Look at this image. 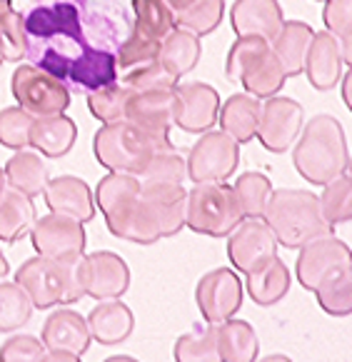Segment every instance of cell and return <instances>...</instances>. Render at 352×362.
I'll return each instance as SVG.
<instances>
[{"label": "cell", "instance_id": "cell-28", "mask_svg": "<svg viewBox=\"0 0 352 362\" xmlns=\"http://www.w3.org/2000/svg\"><path fill=\"white\" fill-rule=\"evenodd\" d=\"M257 117H260V98L250 93H235L225 100V105H220L218 123L223 133L242 145L255 138Z\"/></svg>", "mask_w": 352, "mask_h": 362}, {"label": "cell", "instance_id": "cell-12", "mask_svg": "<svg viewBox=\"0 0 352 362\" xmlns=\"http://www.w3.org/2000/svg\"><path fill=\"white\" fill-rule=\"evenodd\" d=\"M352 267V252L350 245L332 235H322L305 243L300 247L298 257V280L305 290H315L320 283H325L327 277H332L335 272Z\"/></svg>", "mask_w": 352, "mask_h": 362}, {"label": "cell", "instance_id": "cell-4", "mask_svg": "<svg viewBox=\"0 0 352 362\" xmlns=\"http://www.w3.org/2000/svg\"><path fill=\"white\" fill-rule=\"evenodd\" d=\"M262 220L270 225L278 245L290 250H300L310 240L335 233V225L327 223L322 215L320 197L315 192L295 190V187L272 190Z\"/></svg>", "mask_w": 352, "mask_h": 362}, {"label": "cell", "instance_id": "cell-25", "mask_svg": "<svg viewBox=\"0 0 352 362\" xmlns=\"http://www.w3.org/2000/svg\"><path fill=\"white\" fill-rule=\"evenodd\" d=\"M312 35H315V30L307 23L285 21L280 33L270 40V50L283 68L285 78H295L305 70V58H307Z\"/></svg>", "mask_w": 352, "mask_h": 362}, {"label": "cell", "instance_id": "cell-52", "mask_svg": "<svg viewBox=\"0 0 352 362\" xmlns=\"http://www.w3.org/2000/svg\"><path fill=\"white\" fill-rule=\"evenodd\" d=\"M3 187H6V170L0 168V190H3Z\"/></svg>", "mask_w": 352, "mask_h": 362}, {"label": "cell", "instance_id": "cell-8", "mask_svg": "<svg viewBox=\"0 0 352 362\" xmlns=\"http://www.w3.org/2000/svg\"><path fill=\"white\" fill-rule=\"evenodd\" d=\"M242 220V210L233 185L225 182H195L187 192L185 203V225L192 233L208 238H225Z\"/></svg>", "mask_w": 352, "mask_h": 362}, {"label": "cell", "instance_id": "cell-39", "mask_svg": "<svg viewBox=\"0 0 352 362\" xmlns=\"http://www.w3.org/2000/svg\"><path fill=\"white\" fill-rule=\"evenodd\" d=\"M320 197V208L322 215L330 225L350 223L352 220V180L350 173H342V175L332 177L327 185H322Z\"/></svg>", "mask_w": 352, "mask_h": 362}, {"label": "cell", "instance_id": "cell-16", "mask_svg": "<svg viewBox=\"0 0 352 362\" xmlns=\"http://www.w3.org/2000/svg\"><path fill=\"white\" fill-rule=\"evenodd\" d=\"M175 125L185 133H208L218 123L220 95L208 83H177Z\"/></svg>", "mask_w": 352, "mask_h": 362}, {"label": "cell", "instance_id": "cell-18", "mask_svg": "<svg viewBox=\"0 0 352 362\" xmlns=\"http://www.w3.org/2000/svg\"><path fill=\"white\" fill-rule=\"evenodd\" d=\"M125 120L143 128L158 140H170V128L175 125V90H130V100L125 105Z\"/></svg>", "mask_w": 352, "mask_h": 362}, {"label": "cell", "instance_id": "cell-1", "mask_svg": "<svg viewBox=\"0 0 352 362\" xmlns=\"http://www.w3.org/2000/svg\"><path fill=\"white\" fill-rule=\"evenodd\" d=\"M123 40L115 21L83 16L73 0L37 6L25 16V58L68 90L93 93L115 83Z\"/></svg>", "mask_w": 352, "mask_h": 362}, {"label": "cell", "instance_id": "cell-31", "mask_svg": "<svg viewBox=\"0 0 352 362\" xmlns=\"http://www.w3.org/2000/svg\"><path fill=\"white\" fill-rule=\"evenodd\" d=\"M245 277L247 295L260 308H270V305L280 303L290 290V270L278 255L267 260L262 267H257V270L247 272Z\"/></svg>", "mask_w": 352, "mask_h": 362}, {"label": "cell", "instance_id": "cell-26", "mask_svg": "<svg viewBox=\"0 0 352 362\" xmlns=\"http://www.w3.org/2000/svg\"><path fill=\"white\" fill-rule=\"evenodd\" d=\"M88 327H90L93 340L100 345H120L133 335V310L117 298L100 300V305H95L88 315Z\"/></svg>", "mask_w": 352, "mask_h": 362}, {"label": "cell", "instance_id": "cell-23", "mask_svg": "<svg viewBox=\"0 0 352 362\" xmlns=\"http://www.w3.org/2000/svg\"><path fill=\"white\" fill-rule=\"evenodd\" d=\"M140 192L153 208L163 238H172L185 228V203L187 192L175 182H140Z\"/></svg>", "mask_w": 352, "mask_h": 362}, {"label": "cell", "instance_id": "cell-7", "mask_svg": "<svg viewBox=\"0 0 352 362\" xmlns=\"http://www.w3.org/2000/svg\"><path fill=\"white\" fill-rule=\"evenodd\" d=\"M225 75L230 83H240L245 93L255 98L278 95L285 86V73L270 50V43L262 37H240L235 40L225 58Z\"/></svg>", "mask_w": 352, "mask_h": 362}, {"label": "cell", "instance_id": "cell-17", "mask_svg": "<svg viewBox=\"0 0 352 362\" xmlns=\"http://www.w3.org/2000/svg\"><path fill=\"white\" fill-rule=\"evenodd\" d=\"M30 240L37 255L60 257L68 252L86 250V225L81 220L68 218L60 213H48L45 218L35 220L30 228Z\"/></svg>", "mask_w": 352, "mask_h": 362}, {"label": "cell", "instance_id": "cell-27", "mask_svg": "<svg viewBox=\"0 0 352 362\" xmlns=\"http://www.w3.org/2000/svg\"><path fill=\"white\" fill-rule=\"evenodd\" d=\"M75 138H78V125L65 112L40 115L33 120L30 148L43 153L45 158H63L75 145Z\"/></svg>", "mask_w": 352, "mask_h": 362}, {"label": "cell", "instance_id": "cell-13", "mask_svg": "<svg viewBox=\"0 0 352 362\" xmlns=\"http://www.w3.org/2000/svg\"><path fill=\"white\" fill-rule=\"evenodd\" d=\"M278 255V240L262 218H242L228 238V257L237 272H252Z\"/></svg>", "mask_w": 352, "mask_h": 362}, {"label": "cell", "instance_id": "cell-10", "mask_svg": "<svg viewBox=\"0 0 352 362\" xmlns=\"http://www.w3.org/2000/svg\"><path fill=\"white\" fill-rule=\"evenodd\" d=\"M13 98L23 110H28L33 117L55 115L65 112L70 107V90L58 78L48 75L45 70L25 63L13 73Z\"/></svg>", "mask_w": 352, "mask_h": 362}, {"label": "cell", "instance_id": "cell-20", "mask_svg": "<svg viewBox=\"0 0 352 362\" xmlns=\"http://www.w3.org/2000/svg\"><path fill=\"white\" fill-rule=\"evenodd\" d=\"M230 23L237 37H262L270 43L285 23L278 0H235L230 8Z\"/></svg>", "mask_w": 352, "mask_h": 362}, {"label": "cell", "instance_id": "cell-9", "mask_svg": "<svg viewBox=\"0 0 352 362\" xmlns=\"http://www.w3.org/2000/svg\"><path fill=\"white\" fill-rule=\"evenodd\" d=\"M187 180L192 182H223L240 163V143H235L223 130H208L190 148L185 158Z\"/></svg>", "mask_w": 352, "mask_h": 362}, {"label": "cell", "instance_id": "cell-29", "mask_svg": "<svg viewBox=\"0 0 352 362\" xmlns=\"http://www.w3.org/2000/svg\"><path fill=\"white\" fill-rule=\"evenodd\" d=\"M35 220L37 213L33 197L11 185L0 190V240L3 243H8V245L18 243L23 235L30 233Z\"/></svg>", "mask_w": 352, "mask_h": 362}, {"label": "cell", "instance_id": "cell-40", "mask_svg": "<svg viewBox=\"0 0 352 362\" xmlns=\"http://www.w3.org/2000/svg\"><path fill=\"white\" fill-rule=\"evenodd\" d=\"M33 300L18 283H0V332L23 327L33 315Z\"/></svg>", "mask_w": 352, "mask_h": 362}, {"label": "cell", "instance_id": "cell-46", "mask_svg": "<svg viewBox=\"0 0 352 362\" xmlns=\"http://www.w3.org/2000/svg\"><path fill=\"white\" fill-rule=\"evenodd\" d=\"M123 83L128 90L133 93H143V90H165V88H175L177 80L163 68L158 60L148 65H140V68H133L128 73H123V78H117Z\"/></svg>", "mask_w": 352, "mask_h": 362}, {"label": "cell", "instance_id": "cell-15", "mask_svg": "<svg viewBox=\"0 0 352 362\" xmlns=\"http://www.w3.org/2000/svg\"><path fill=\"white\" fill-rule=\"evenodd\" d=\"M88 320L75 310H55L43 325V345L50 360H78L90 347Z\"/></svg>", "mask_w": 352, "mask_h": 362}, {"label": "cell", "instance_id": "cell-47", "mask_svg": "<svg viewBox=\"0 0 352 362\" xmlns=\"http://www.w3.org/2000/svg\"><path fill=\"white\" fill-rule=\"evenodd\" d=\"M0 360L16 362V360H50L43 340L33 335H13L0 347Z\"/></svg>", "mask_w": 352, "mask_h": 362}, {"label": "cell", "instance_id": "cell-49", "mask_svg": "<svg viewBox=\"0 0 352 362\" xmlns=\"http://www.w3.org/2000/svg\"><path fill=\"white\" fill-rule=\"evenodd\" d=\"M163 3H165V6H168V8H170V11H172V16H175V13L185 11V8L190 6L192 0H163Z\"/></svg>", "mask_w": 352, "mask_h": 362}, {"label": "cell", "instance_id": "cell-51", "mask_svg": "<svg viewBox=\"0 0 352 362\" xmlns=\"http://www.w3.org/2000/svg\"><path fill=\"white\" fill-rule=\"evenodd\" d=\"M8 272H11V265H8L6 255H3V250H0V280H3V277H8Z\"/></svg>", "mask_w": 352, "mask_h": 362}, {"label": "cell", "instance_id": "cell-36", "mask_svg": "<svg viewBox=\"0 0 352 362\" xmlns=\"http://www.w3.org/2000/svg\"><path fill=\"white\" fill-rule=\"evenodd\" d=\"M317 305L332 317H347L352 313V267L335 272L325 283L317 285Z\"/></svg>", "mask_w": 352, "mask_h": 362}, {"label": "cell", "instance_id": "cell-30", "mask_svg": "<svg viewBox=\"0 0 352 362\" xmlns=\"http://www.w3.org/2000/svg\"><path fill=\"white\" fill-rule=\"evenodd\" d=\"M3 170H6V185L25 192L28 197L43 195L45 185H48V180H50L43 155L28 148L16 150V155L8 160Z\"/></svg>", "mask_w": 352, "mask_h": 362}, {"label": "cell", "instance_id": "cell-45", "mask_svg": "<svg viewBox=\"0 0 352 362\" xmlns=\"http://www.w3.org/2000/svg\"><path fill=\"white\" fill-rule=\"evenodd\" d=\"M0 53L6 63H18L25 58V16L16 8L0 18Z\"/></svg>", "mask_w": 352, "mask_h": 362}, {"label": "cell", "instance_id": "cell-24", "mask_svg": "<svg viewBox=\"0 0 352 362\" xmlns=\"http://www.w3.org/2000/svg\"><path fill=\"white\" fill-rule=\"evenodd\" d=\"M90 257V285L88 295L93 300H115L128 293L130 267L117 252L98 250Z\"/></svg>", "mask_w": 352, "mask_h": 362}, {"label": "cell", "instance_id": "cell-21", "mask_svg": "<svg viewBox=\"0 0 352 362\" xmlns=\"http://www.w3.org/2000/svg\"><path fill=\"white\" fill-rule=\"evenodd\" d=\"M347 68L342 48L337 37L327 30L312 35L307 58H305V73H307L310 86L317 90H332L342 80V70Z\"/></svg>", "mask_w": 352, "mask_h": 362}, {"label": "cell", "instance_id": "cell-38", "mask_svg": "<svg viewBox=\"0 0 352 362\" xmlns=\"http://www.w3.org/2000/svg\"><path fill=\"white\" fill-rule=\"evenodd\" d=\"M128 100H130V90L120 80L88 93V107H90V112L102 125L125 120V105H128Z\"/></svg>", "mask_w": 352, "mask_h": 362}, {"label": "cell", "instance_id": "cell-14", "mask_svg": "<svg viewBox=\"0 0 352 362\" xmlns=\"http://www.w3.org/2000/svg\"><path fill=\"white\" fill-rule=\"evenodd\" d=\"M195 300L205 322L220 325L233 317L242 305V280L230 267H218L200 277L195 288Z\"/></svg>", "mask_w": 352, "mask_h": 362}, {"label": "cell", "instance_id": "cell-5", "mask_svg": "<svg viewBox=\"0 0 352 362\" xmlns=\"http://www.w3.org/2000/svg\"><path fill=\"white\" fill-rule=\"evenodd\" d=\"M163 148H172V143L153 138L130 120L102 125L93 143L95 158L102 168H107L110 173H130V175H140L155 150Z\"/></svg>", "mask_w": 352, "mask_h": 362}, {"label": "cell", "instance_id": "cell-34", "mask_svg": "<svg viewBox=\"0 0 352 362\" xmlns=\"http://www.w3.org/2000/svg\"><path fill=\"white\" fill-rule=\"evenodd\" d=\"M58 262L60 280H63V298L60 305H73L88 295L90 285V257L86 252H68V255L53 257Z\"/></svg>", "mask_w": 352, "mask_h": 362}, {"label": "cell", "instance_id": "cell-33", "mask_svg": "<svg viewBox=\"0 0 352 362\" xmlns=\"http://www.w3.org/2000/svg\"><path fill=\"white\" fill-rule=\"evenodd\" d=\"M218 352L220 360L230 362H250L260 352L257 332L245 320H225L218 325Z\"/></svg>", "mask_w": 352, "mask_h": 362}, {"label": "cell", "instance_id": "cell-54", "mask_svg": "<svg viewBox=\"0 0 352 362\" xmlns=\"http://www.w3.org/2000/svg\"><path fill=\"white\" fill-rule=\"evenodd\" d=\"M320 3H325V0H320Z\"/></svg>", "mask_w": 352, "mask_h": 362}, {"label": "cell", "instance_id": "cell-41", "mask_svg": "<svg viewBox=\"0 0 352 362\" xmlns=\"http://www.w3.org/2000/svg\"><path fill=\"white\" fill-rule=\"evenodd\" d=\"M225 16V0H192L185 11L175 13V25L195 35H208Z\"/></svg>", "mask_w": 352, "mask_h": 362}, {"label": "cell", "instance_id": "cell-42", "mask_svg": "<svg viewBox=\"0 0 352 362\" xmlns=\"http://www.w3.org/2000/svg\"><path fill=\"white\" fill-rule=\"evenodd\" d=\"M138 177L140 182H175V185H182L187 177V163L175 148L155 150V155Z\"/></svg>", "mask_w": 352, "mask_h": 362}, {"label": "cell", "instance_id": "cell-44", "mask_svg": "<svg viewBox=\"0 0 352 362\" xmlns=\"http://www.w3.org/2000/svg\"><path fill=\"white\" fill-rule=\"evenodd\" d=\"M327 33L337 37V43L345 55V63L350 65V45H352V0H325L322 11Z\"/></svg>", "mask_w": 352, "mask_h": 362}, {"label": "cell", "instance_id": "cell-50", "mask_svg": "<svg viewBox=\"0 0 352 362\" xmlns=\"http://www.w3.org/2000/svg\"><path fill=\"white\" fill-rule=\"evenodd\" d=\"M11 8H13L11 0H0V18L6 16V13L11 11ZM3 63H6V60H3V53H0V65H3Z\"/></svg>", "mask_w": 352, "mask_h": 362}, {"label": "cell", "instance_id": "cell-48", "mask_svg": "<svg viewBox=\"0 0 352 362\" xmlns=\"http://www.w3.org/2000/svg\"><path fill=\"white\" fill-rule=\"evenodd\" d=\"M350 80H352V73L350 68L345 70V86H342V100H345V105L350 107L352 105V95H350Z\"/></svg>", "mask_w": 352, "mask_h": 362}, {"label": "cell", "instance_id": "cell-43", "mask_svg": "<svg viewBox=\"0 0 352 362\" xmlns=\"http://www.w3.org/2000/svg\"><path fill=\"white\" fill-rule=\"evenodd\" d=\"M35 117L20 105L0 110V145L11 150H23L30 145V128Z\"/></svg>", "mask_w": 352, "mask_h": 362}, {"label": "cell", "instance_id": "cell-3", "mask_svg": "<svg viewBox=\"0 0 352 362\" xmlns=\"http://www.w3.org/2000/svg\"><path fill=\"white\" fill-rule=\"evenodd\" d=\"M293 163L312 185H327L332 177L350 170V148L340 120L332 115L307 120L303 138L295 145Z\"/></svg>", "mask_w": 352, "mask_h": 362}, {"label": "cell", "instance_id": "cell-11", "mask_svg": "<svg viewBox=\"0 0 352 362\" xmlns=\"http://www.w3.org/2000/svg\"><path fill=\"white\" fill-rule=\"evenodd\" d=\"M305 123L303 105L293 98L270 95L260 103V117H257L255 138L270 153H285L298 140Z\"/></svg>", "mask_w": 352, "mask_h": 362}, {"label": "cell", "instance_id": "cell-6", "mask_svg": "<svg viewBox=\"0 0 352 362\" xmlns=\"http://www.w3.org/2000/svg\"><path fill=\"white\" fill-rule=\"evenodd\" d=\"M133 28L115 55L117 68L128 73L158 58L163 40L175 30V16L163 0H133Z\"/></svg>", "mask_w": 352, "mask_h": 362}, {"label": "cell", "instance_id": "cell-2", "mask_svg": "<svg viewBox=\"0 0 352 362\" xmlns=\"http://www.w3.org/2000/svg\"><path fill=\"white\" fill-rule=\"evenodd\" d=\"M140 177L130 173H107L95 190V203L105 215V225L115 238L153 245L163 240L153 208L140 192Z\"/></svg>", "mask_w": 352, "mask_h": 362}, {"label": "cell", "instance_id": "cell-35", "mask_svg": "<svg viewBox=\"0 0 352 362\" xmlns=\"http://www.w3.org/2000/svg\"><path fill=\"white\" fill-rule=\"evenodd\" d=\"M237 197V205L242 210V218H262L267 208V200L272 195V182L262 173H242L233 185Z\"/></svg>", "mask_w": 352, "mask_h": 362}, {"label": "cell", "instance_id": "cell-37", "mask_svg": "<svg viewBox=\"0 0 352 362\" xmlns=\"http://www.w3.org/2000/svg\"><path fill=\"white\" fill-rule=\"evenodd\" d=\"M175 360L180 362H198V360H220L218 352V325L192 327L190 332L177 337L175 342Z\"/></svg>", "mask_w": 352, "mask_h": 362}, {"label": "cell", "instance_id": "cell-53", "mask_svg": "<svg viewBox=\"0 0 352 362\" xmlns=\"http://www.w3.org/2000/svg\"><path fill=\"white\" fill-rule=\"evenodd\" d=\"M267 360H290L288 355H272V357H267Z\"/></svg>", "mask_w": 352, "mask_h": 362}, {"label": "cell", "instance_id": "cell-32", "mask_svg": "<svg viewBox=\"0 0 352 362\" xmlns=\"http://www.w3.org/2000/svg\"><path fill=\"white\" fill-rule=\"evenodd\" d=\"M200 53H203L200 37L190 30L175 28V30L163 40L160 50H158V58L155 60H158L172 78L180 80L182 75H187L195 65H198Z\"/></svg>", "mask_w": 352, "mask_h": 362}, {"label": "cell", "instance_id": "cell-19", "mask_svg": "<svg viewBox=\"0 0 352 362\" xmlns=\"http://www.w3.org/2000/svg\"><path fill=\"white\" fill-rule=\"evenodd\" d=\"M16 283L30 295L33 308L48 310L53 305H60L63 298V280H60L58 262L53 257H30L16 272Z\"/></svg>", "mask_w": 352, "mask_h": 362}, {"label": "cell", "instance_id": "cell-22", "mask_svg": "<svg viewBox=\"0 0 352 362\" xmlns=\"http://www.w3.org/2000/svg\"><path fill=\"white\" fill-rule=\"evenodd\" d=\"M43 197L50 213L68 215V218L81 220L83 225H88L95 218V197H93L88 182L81 177L60 175L55 180H48Z\"/></svg>", "mask_w": 352, "mask_h": 362}]
</instances>
